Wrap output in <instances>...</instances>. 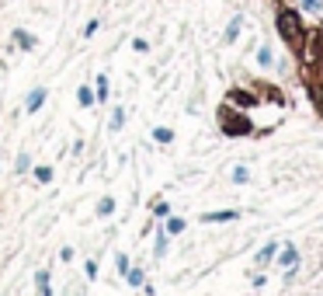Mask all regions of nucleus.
<instances>
[{"mask_svg": "<svg viewBox=\"0 0 323 296\" xmlns=\"http://www.w3.org/2000/svg\"><path fill=\"white\" fill-rule=\"evenodd\" d=\"M240 219V209H216V213H202V223H233Z\"/></svg>", "mask_w": 323, "mask_h": 296, "instance_id": "nucleus-4", "label": "nucleus"}, {"mask_svg": "<svg viewBox=\"0 0 323 296\" xmlns=\"http://www.w3.org/2000/svg\"><path fill=\"white\" fill-rule=\"evenodd\" d=\"M316 105H320V112H323V87H316Z\"/></svg>", "mask_w": 323, "mask_h": 296, "instance_id": "nucleus-28", "label": "nucleus"}, {"mask_svg": "<svg viewBox=\"0 0 323 296\" xmlns=\"http://www.w3.org/2000/svg\"><path fill=\"white\" fill-rule=\"evenodd\" d=\"M132 49H136V53H146V49H150V42H146V39H132Z\"/></svg>", "mask_w": 323, "mask_h": 296, "instance_id": "nucleus-26", "label": "nucleus"}, {"mask_svg": "<svg viewBox=\"0 0 323 296\" xmlns=\"http://www.w3.org/2000/svg\"><path fill=\"white\" fill-rule=\"evenodd\" d=\"M76 101H80L84 108H87V105H94V101H97L94 87H87V84H80V87H76Z\"/></svg>", "mask_w": 323, "mask_h": 296, "instance_id": "nucleus-10", "label": "nucleus"}, {"mask_svg": "<svg viewBox=\"0 0 323 296\" xmlns=\"http://www.w3.org/2000/svg\"><path fill=\"white\" fill-rule=\"evenodd\" d=\"M35 289H38V296H52V289H49V268H38L35 272Z\"/></svg>", "mask_w": 323, "mask_h": 296, "instance_id": "nucleus-9", "label": "nucleus"}, {"mask_svg": "<svg viewBox=\"0 0 323 296\" xmlns=\"http://www.w3.org/2000/svg\"><path fill=\"white\" fill-rule=\"evenodd\" d=\"M257 63H261L264 70L275 63V53H271V45H261V49H257Z\"/></svg>", "mask_w": 323, "mask_h": 296, "instance_id": "nucleus-15", "label": "nucleus"}, {"mask_svg": "<svg viewBox=\"0 0 323 296\" xmlns=\"http://www.w3.org/2000/svg\"><path fill=\"white\" fill-rule=\"evenodd\" d=\"M167 240H171V234H167V230H160V234H156V244H153V255H156V261L167 255Z\"/></svg>", "mask_w": 323, "mask_h": 296, "instance_id": "nucleus-11", "label": "nucleus"}, {"mask_svg": "<svg viewBox=\"0 0 323 296\" xmlns=\"http://www.w3.org/2000/svg\"><path fill=\"white\" fill-rule=\"evenodd\" d=\"M299 7L309 11V14H320V11H323V0H299Z\"/></svg>", "mask_w": 323, "mask_h": 296, "instance_id": "nucleus-20", "label": "nucleus"}, {"mask_svg": "<svg viewBox=\"0 0 323 296\" xmlns=\"http://www.w3.org/2000/svg\"><path fill=\"white\" fill-rule=\"evenodd\" d=\"M233 181H236V185H247V181H250V171L244 167V164H240V167H233Z\"/></svg>", "mask_w": 323, "mask_h": 296, "instance_id": "nucleus-22", "label": "nucleus"}, {"mask_svg": "<svg viewBox=\"0 0 323 296\" xmlns=\"http://www.w3.org/2000/svg\"><path fill=\"white\" fill-rule=\"evenodd\" d=\"M278 265H282V268H299V251H295L292 244L278 248Z\"/></svg>", "mask_w": 323, "mask_h": 296, "instance_id": "nucleus-6", "label": "nucleus"}, {"mask_svg": "<svg viewBox=\"0 0 323 296\" xmlns=\"http://www.w3.org/2000/svg\"><path fill=\"white\" fill-rule=\"evenodd\" d=\"M153 216H156V219H167V216H171V206H167V202H156V206H153Z\"/></svg>", "mask_w": 323, "mask_h": 296, "instance_id": "nucleus-23", "label": "nucleus"}, {"mask_svg": "<svg viewBox=\"0 0 323 296\" xmlns=\"http://www.w3.org/2000/svg\"><path fill=\"white\" fill-rule=\"evenodd\" d=\"M275 24H278V35L285 39L288 49H303L306 45V28H303V14L288 4H278L275 11Z\"/></svg>", "mask_w": 323, "mask_h": 296, "instance_id": "nucleus-1", "label": "nucleus"}, {"mask_svg": "<svg viewBox=\"0 0 323 296\" xmlns=\"http://www.w3.org/2000/svg\"><path fill=\"white\" fill-rule=\"evenodd\" d=\"M115 265H118V276H125V272H129V258L122 255V251L115 255Z\"/></svg>", "mask_w": 323, "mask_h": 296, "instance_id": "nucleus-24", "label": "nucleus"}, {"mask_svg": "<svg viewBox=\"0 0 323 296\" xmlns=\"http://www.w3.org/2000/svg\"><path fill=\"white\" fill-rule=\"evenodd\" d=\"M226 101H229V108H254V105H257V98H254L250 91H229Z\"/></svg>", "mask_w": 323, "mask_h": 296, "instance_id": "nucleus-3", "label": "nucleus"}, {"mask_svg": "<svg viewBox=\"0 0 323 296\" xmlns=\"http://www.w3.org/2000/svg\"><path fill=\"white\" fill-rule=\"evenodd\" d=\"M108 126H112V129H122V126H125V108H115L112 118H108Z\"/></svg>", "mask_w": 323, "mask_h": 296, "instance_id": "nucleus-19", "label": "nucleus"}, {"mask_svg": "<svg viewBox=\"0 0 323 296\" xmlns=\"http://www.w3.org/2000/svg\"><path fill=\"white\" fill-rule=\"evenodd\" d=\"M125 279H129V286H136V289H139V286L146 282V276H143V268H129V272H125Z\"/></svg>", "mask_w": 323, "mask_h": 296, "instance_id": "nucleus-18", "label": "nucleus"}, {"mask_svg": "<svg viewBox=\"0 0 323 296\" xmlns=\"http://www.w3.org/2000/svg\"><path fill=\"white\" fill-rule=\"evenodd\" d=\"M240 32H244V18H229V24H226V35H223V42H226V45H233V42L240 39Z\"/></svg>", "mask_w": 323, "mask_h": 296, "instance_id": "nucleus-7", "label": "nucleus"}, {"mask_svg": "<svg viewBox=\"0 0 323 296\" xmlns=\"http://www.w3.org/2000/svg\"><path fill=\"white\" fill-rule=\"evenodd\" d=\"M219 126H223V133H226V136H247L250 129H254L244 115H233V108H229V105L219 112Z\"/></svg>", "mask_w": 323, "mask_h": 296, "instance_id": "nucleus-2", "label": "nucleus"}, {"mask_svg": "<svg viewBox=\"0 0 323 296\" xmlns=\"http://www.w3.org/2000/svg\"><path fill=\"white\" fill-rule=\"evenodd\" d=\"M171 237H177V234H184V219L181 216H167V227H164Z\"/></svg>", "mask_w": 323, "mask_h": 296, "instance_id": "nucleus-12", "label": "nucleus"}, {"mask_svg": "<svg viewBox=\"0 0 323 296\" xmlns=\"http://www.w3.org/2000/svg\"><path fill=\"white\" fill-rule=\"evenodd\" d=\"M84 272H87V279H97V261H87Z\"/></svg>", "mask_w": 323, "mask_h": 296, "instance_id": "nucleus-27", "label": "nucleus"}, {"mask_svg": "<svg viewBox=\"0 0 323 296\" xmlns=\"http://www.w3.org/2000/svg\"><path fill=\"white\" fill-rule=\"evenodd\" d=\"M35 181H38V185H49V181H52V167H49V164L35 167Z\"/></svg>", "mask_w": 323, "mask_h": 296, "instance_id": "nucleus-17", "label": "nucleus"}, {"mask_svg": "<svg viewBox=\"0 0 323 296\" xmlns=\"http://www.w3.org/2000/svg\"><path fill=\"white\" fill-rule=\"evenodd\" d=\"M28 164H32V160H28V154H18V164H14V167H18V175H24V171H28Z\"/></svg>", "mask_w": 323, "mask_h": 296, "instance_id": "nucleus-25", "label": "nucleus"}, {"mask_svg": "<svg viewBox=\"0 0 323 296\" xmlns=\"http://www.w3.org/2000/svg\"><path fill=\"white\" fill-rule=\"evenodd\" d=\"M153 139H156V143H171V139H174V129H167V126H156V129H153Z\"/></svg>", "mask_w": 323, "mask_h": 296, "instance_id": "nucleus-16", "label": "nucleus"}, {"mask_svg": "<svg viewBox=\"0 0 323 296\" xmlns=\"http://www.w3.org/2000/svg\"><path fill=\"white\" fill-rule=\"evenodd\" d=\"M45 94H49L45 87H35V91L28 94V101H24V108H28V112H38V108L45 105Z\"/></svg>", "mask_w": 323, "mask_h": 296, "instance_id": "nucleus-8", "label": "nucleus"}, {"mask_svg": "<svg viewBox=\"0 0 323 296\" xmlns=\"http://www.w3.org/2000/svg\"><path fill=\"white\" fill-rule=\"evenodd\" d=\"M278 248H282V244H278V240H267L264 248H261V251H257V255H254V261H257V265H271V261H275V258H278Z\"/></svg>", "mask_w": 323, "mask_h": 296, "instance_id": "nucleus-5", "label": "nucleus"}, {"mask_svg": "<svg viewBox=\"0 0 323 296\" xmlns=\"http://www.w3.org/2000/svg\"><path fill=\"white\" fill-rule=\"evenodd\" d=\"M97 101H108V77H104V73H101V77H97Z\"/></svg>", "mask_w": 323, "mask_h": 296, "instance_id": "nucleus-21", "label": "nucleus"}, {"mask_svg": "<svg viewBox=\"0 0 323 296\" xmlns=\"http://www.w3.org/2000/svg\"><path fill=\"white\" fill-rule=\"evenodd\" d=\"M14 42H18L21 49H35V35H28V32H21V28L14 32Z\"/></svg>", "mask_w": 323, "mask_h": 296, "instance_id": "nucleus-14", "label": "nucleus"}, {"mask_svg": "<svg viewBox=\"0 0 323 296\" xmlns=\"http://www.w3.org/2000/svg\"><path fill=\"white\" fill-rule=\"evenodd\" d=\"M112 213H115V199L101 195V202H97V216H112Z\"/></svg>", "mask_w": 323, "mask_h": 296, "instance_id": "nucleus-13", "label": "nucleus"}]
</instances>
